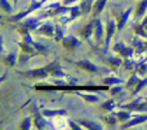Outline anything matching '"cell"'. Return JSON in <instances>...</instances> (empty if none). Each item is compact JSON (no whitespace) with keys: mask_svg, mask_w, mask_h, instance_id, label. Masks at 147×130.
<instances>
[{"mask_svg":"<svg viewBox=\"0 0 147 130\" xmlns=\"http://www.w3.org/2000/svg\"><path fill=\"white\" fill-rule=\"evenodd\" d=\"M78 94L80 95L81 97H83L85 100L88 101V102H97L98 100V97L95 96H92V95H83L82 93H78Z\"/></svg>","mask_w":147,"mask_h":130,"instance_id":"cell-23","label":"cell"},{"mask_svg":"<svg viewBox=\"0 0 147 130\" xmlns=\"http://www.w3.org/2000/svg\"><path fill=\"white\" fill-rule=\"evenodd\" d=\"M115 30V23L113 21L110 22V23L109 24L107 29V37H106V46H105V52H106L108 50V47L109 45V42H110L111 38L112 35H113V32H114Z\"/></svg>","mask_w":147,"mask_h":130,"instance_id":"cell-6","label":"cell"},{"mask_svg":"<svg viewBox=\"0 0 147 130\" xmlns=\"http://www.w3.org/2000/svg\"><path fill=\"white\" fill-rule=\"evenodd\" d=\"M46 1V0H42V2H43V1Z\"/></svg>","mask_w":147,"mask_h":130,"instance_id":"cell-39","label":"cell"},{"mask_svg":"<svg viewBox=\"0 0 147 130\" xmlns=\"http://www.w3.org/2000/svg\"><path fill=\"white\" fill-rule=\"evenodd\" d=\"M139 79H137L136 77H135V76H133V77L131 78V79L129 80V83H128V86H132V85H134L136 84V83L137 81H139Z\"/></svg>","mask_w":147,"mask_h":130,"instance_id":"cell-31","label":"cell"},{"mask_svg":"<svg viewBox=\"0 0 147 130\" xmlns=\"http://www.w3.org/2000/svg\"><path fill=\"white\" fill-rule=\"evenodd\" d=\"M106 0H98L93 6V14L97 15L103 10Z\"/></svg>","mask_w":147,"mask_h":130,"instance_id":"cell-10","label":"cell"},{"mask_svg":"<svg viewBox=\"0 0 147 130\" xmlns=\"http://www.w3.org/2000/svg\"><path fill=\"white\" fill-rule=\"evenodd\" d=\"M37 22L38 21L35 20H29L27 21H25L21 26L22 32L27 34V30H34L37 26Z\"/></svg>","mask_w":147,"mask_h":130,"instance_id":"cell-3","label":"cell"},{"mask_svg":"<svg viewBox=\"0 0 147 130\" xmlns=\"http://www.w3.org/2000/svg\"><path fill=\"white\" fill-rule=\"evenodd\" d=\"M40 4H41L40 3H37V2H35V1H33V3L32 4V6L30 7V9L27 10V12H23V13H20V14H17V15L14 16V17H11V20L13 22H16V21H17V20H20V19L23 18L24 16L27 15V14H28V13H30V12L33 11V10H34V9H36L37 8H38V7L40 6Z\"/></svg>","mask_w":147,"mask_h":130,"instance_id":"cell-4","label":"cell"},{"mask_svg":"<svg viewBox=\"0 0 147 130\" xmlns=\"http://www.w3.org/2000/svg\"><path fill=\"white\" fill-rule=\"evenodd\" d=\"M63 114H65L64 110H59V111L45 110V111H43V114H44L45 116H55V115Z\"/></svg>","mask_w":147,"mask_h":130,"instance_id":"cell-18","label":"cell"},{"mask_svg":"<svg viewBox=\"0 0 147 130\" xmlns=\"http://www.w3.org/2000/svg\"><path fill=\"white\" fill-rule=\"evenodd\" d=\"M75 1H76V0H65L64 3L65 4H70V3L73 2Z\"/></svg>","mask_w":147,"mask_h":130,"instance_id":"cell-36","label":"cell"},{"mask_svg":"<svg viewBox=\"0 0 147 130\" xmlns=\"http://www.w3.org/2000/svg\"><path fill=\"white\" fill-rule=\"evenodd\" d=\"M82 125L87 127L88 129L91 130H100L102 129V127L99 125L98 124L92 122H87V121H79Z\"/></svg>","mask_w":147,"mask_h":130,"instance_id":"cell-9","label":"cell"},{"mask_svg":"<svg viewBox=\"0 0 147 130\" xmlns=\"http://www.w3.org/2000/svg\"><path fill=\"white\" fill-rule=\"evenodd\" d=\"M2 50V37H0V52Z\"/></svg>","mask_w":147,"mask_h":130,"instance_id":"cell-35","label":"cell"},{"mask_svg":"<svg viewBox=\"0 0 147 130\" xmlns=\"http://www.w3.org/2000/svg\"><path fill=\"white\" fill-rule=\"evenodd\" d=\"M6 76H7V73H5V74H4V76H2V77L0 78V82H1V81H2L3 80H4V79H5V78H6Z\"/></svg>","mask_w":147,"mask_h":130,"instance_id":"cell-37","label":"cell"},{"mask_svg":"<svg viewBox=\"0 0 147 130\" xmlns=\"http://www.w3.org/2000/svg\"><path fill=\"white\" fill-rule=\"evenodd\" d=\"M95 28H96V37L98 40H100L103 35V28H102V24L99 20H97L95 23Z\"/></svg>","mask_w":147,"mask_h":130,"instance_id":"cell-13","label":"cell"},{"mask_svg":"<svg viewBox=\"0 0 147 130\" xmlns=\"http://www.w3.org/2000/svg\"><path fill=\"white\" fill-rule=\"evenodd\" d=\"M48 73V70H47V67H45V68L37 69V70H30V71L25 72V73H20V74L23 75V76H27V77L42 78L47 76Z\"/></svg>","mask_w":147,"mask_h":130,"instance_id":"cell-1","label":"cell"},{"mask_svg":"<svg viewBox=\"0 0 147 130\" xmlns=\"http://www.w3.org/2000/svg\"><path fill=\"white\" fill-rule=\"evenodd\" d=\"M70 126H71V127L73 128V129H80V128L78 126V125H76V124L74 123V122H71V121H70Z\"/></svg>","mask_w":147,"mask_h":130,"instance_id":"cell-33","label":"cell"},{"mask_svg":"<svg viewBox=\"0 0 147 130\" xmlns=\"http://www.w3.org/2000/svg\"><path fill=\"white\" fill-rule=\"evenodd\" d=\"M92 32H93V24L90 23L85 28L84 32H83V35H84V36L86 38H88L92 34Z\"/></svg>","mask_w":147,"mask_h":130,"instance_id":"cell-22","label":"cell"},{"mask_svg":"<svg viewBox=\"0 0 147 130\" xmlns=\"http://www.w3.org/2000/svg\"><path fill=\"white\" fill-rule=\"evenodd\" d=\"M117 116L121 121H124L130 117V115H129V114L126 113V112H120V113L118 114Z\"/></svg>","mask_w":147,"mask_h":130,"instance_id":"cell-28","label":"cell"},{"mask_svg":"<svg viewBox=\"0 0 147 130\" xmlns=\"http://www.w3.org/2000/svg\"><path fill=\"white\" fill-rule=\"evenodd\" d=\"M76 64L78 66H80V68H82L85 69V70H88V71L90 72H95L97 70V68H96L94 65L92 64L91 63L88 61V60L79 62V63H77Z\"/></svg>","mask_w":147,"mask_h":130,"instance_id":"cell-7","label":"cell"},{"mask_svg":"<svg viewBox=\"0 0 147 130\" xmlns=\"http://www.w3.org/2000/svg\"><path fill=\"white\" fill-rule=\"evenodd\" d=\"M15 58L16 56L14 53L12 54H10L9 56H7L5 59H4V63L7 66H14V63H15Z\"/></svg>","mask_w":147,"mask_h":130,"instance_id":"cell-15","label":"cell"},{"mask_svg":"<svg viewBox=\"0 0 147 130\" xmlns=\"http://www.w3.org/2000/svg\"><path fill=\"white\" fill-rule=\"evenodd\" d=\"M17 0H14V4H16V3H17Z\"/></svg>","mask_w":147,"mask_h":130,"instance_id":"cell-38","label":"cell"},{"mask_svg":"<svg viewBox=\"0 0 147 130\" xmlns=\"http://www.w3.org/2000/svg\"><path fill=\"white\" fill-rule=\"evenodd\" d=\"M110 63H111L112 65H113V66H120L121 63V59H118V58H111Z\"/></svg>","mask_w":147,"mask_h":130,"instance_id":"cell-30","label":"cell"},{"mask_svg":"<svg viewBox=\"0 0 147 130\" xmlns=\"http://www.w3.org/2000/svg\"><path fill=\"white\" fill-rule=\"evenodd\" d=\"M121 89V87H115V88H113V89L111 90V93H113V94H115V93H117V92L120 91Z\"/></svg>","mask_w":147,"mask_h":130,"instance_id":"cell-34","label":"cell"},{"mask_svg":"<svg viewBox=\"0 0 147 130\" xmlns=\"http://www.w3.org/2000/svg\"><path fill=\"white\" fill-rule=\"evenodd\" d=\"M30 43H32V44L34 46V47H36V49H37V50H38V52L40 53H41V54H43V55H45L46 53H47V49H46L45 47H44V46L41 45H39V44H36V43H34V42L32 40L31 42H30Z\"/></svg>","mask_w":147,"mask_h":130,"instance_id":"cell-21","label":"cell"},{"mask_svg":"<svg viewBox=\"0 0 147 130\" xmlns=\"http://www.w3.org/2000/svg\"><path fill=\"white\" fill-rule=\"evenodd\" d=\"M30 121L31 119L30 117L26 118L24 121H23L22 124V129H29L30 127Z\"/></svg>","mask_w":147,"mask_h":130,"instance_id":"cell-27","label":"cell"},{"mask_svg":"<svg viewBox=\"0 0 147 130\" xmlns=\"http://www.w3.org/2000/svg\"><path fill=\"white\" fill-rule=\"evenodd\" d=\"M114 50L116 51L119 52L123 57L130 56L133 53V50L131 48H130V47H126L122 43H119L118 44H116L114 47Z\"/></svg>","mask_w":147,"mask_h":130,"instance_id":"cell-2","label":"cell"},{"mask_svg":"<svg viewBox=\"0 0 147 130\" xmlns=\"http://www.w3.org/2000/svg\"><path fill=\"white\" fill-rule=\"evenodd\" d=\"M122 82L120 79H116V78H108L104 80V83L106 84H113V83H119Z\"/></svg>","mask_w":147,"mask_h":130,"instance_id":"cell-25","label":"cell"},{"mask_svg":"<svg viewBox=\"0 0 147 130\" xmlns=\"http://www.w3.org/2000/svg\"><path fill=\"white\" fill-rule=\"evenodd\" d=\"M0 7L7 12H10L11 11V6L9 5L8 2L6 0H0Z\"/></svg>","mask_w":147,"mask_h":130,"instance_id":"cell-20","label":"cell"},{"mask_svg":"<svg viewBox=\"0 0 147 130\" xmlns=\"http://www.w3.org/2000/svg\"><path fill=\"white\" fill-rule=\"evenodd\" d=\"M136 33H138V34H139L140 35H142V36H144V37H146V33H145V32L144 31V30H143V25H139V26H138L137 27H136Z\"/></svg>","mask_w":147,"mask_h":130,"instance_id":"cell-29","label":"cell"},{"mask_svg":"<svg viewBox=\"0 0 147 130\" xmlns=\"http://www.w3.org/2000/svg\"><path fill=\"white\" fill-rule=\"evenodd\" d=\"M146 0L142 1L139 5V8L137 10V16L138 17H142L144 14L145 11H146Z\"/></svg>","mask_w":147,"mask_h":130,"instance_id":"cell-16","label":"cell"},{"mask_svg":"<svg viewBox=\"0 0 147 130\" xmlns=\"http://www.w3.org/2000/svg\"><path fill=\"white\" fill-rule=\"evenodd\" d=\"M113 107H114V102L111 99L106 102V103H104L102 105V108H103L104 109H106V110H112L113 109Z\"/></svg>","mask_w":147,"mask_h":130,"instance_id":"cell-24","label":"cell"},{"mask_svg":"<svg viewBox=\"0 0 147 130\" xmlns=\"http://www.w3.org/2000/svg\"><path fill=\"white\" fill-rule=\"evenodd\" d=\"M131 8L129 9L126 11V12H125L124 14L122 15V17H121L119 24H118V29H119V30H121V29L124 26V24H126V21H127L128 20V17H129V14L131 13Z\"/></svg>","mask_w":147,"mask_h":130,"instance_id":"cell-12","label":"cell"},{"mask_svg":"<svg viewBox=\"0 0 147 130\" xmlns=\"http://www.w3.org/2000/svg\"><path fill=\"white\" fill-rule=\"evenodd\" d=\"M147 119L146 116H139V117L136 118V119H133L131 122H129V123L126 124V125L123 126V128H126V127H132L134 126V125H138V124L142 123V122H146Z\"/></svg>","mask_w":147,"mask_h":130,"instance_id":"cell-11","label":"cell"},{"mask_svg":"<svg viewBox=\"0 0 147 130\" xmlns=\"http://www.w3.org/2000/svg\"><path fill=\"white\" fill-rule=\"evenodd\" d=\"M35 123L37 125V127L39 128L40 129H42L46 125V122L40 115H36V118H35Z\"/></svg>","mask_w":147,"mask_h":130,"instance_id":"cell-17","label":"cell"},{"mask_svg":"<svg viewBox=\"0 0 147 130\" xmlns=\"http://www.w3.org/2000/svg\"><path fill=\"white\" fill-rule=\"evenodd\" d=\"M19 45L21 46L22 50H24V52H25V53H28V54H32V53L36 54V53H34V49L32 47H30V46H29L27 43H22V44H20V43H19Z\"/></svg>","mask_w":147,"mask_h":130,"instance_id":"cell-19","label":"cell"},{"mask_svg":"<svg viewBox=\"0 0 147 130\" xmlns=\"http://www.w3.org/2000/svg\"><path fill=\"white\" fill-rule=\"evenodd\" d=\"M80 42L75 37L70 36L63 40V45L66 48H74L79 45Z\"/></svg>","mask_w":147,"mask_h":130,"instance_id":"cell-5","label":"cell"},{"mask_svg":"<svg viewBox=\"0 0 147 130\" xmlns=\"http://www.w3.org/2000/svg\"><path fill=\"white\" fill-rule=\"evenodd\" d=\"M62 37H63V32H62L61 28L58 25H57L55 28V40L59 41Z\"/></svg>","mask_w":147,"mask_h":130,"instance_id":"cell-26","label":"cell"},{"mask_svg":"<svg viewBox=\"0 0 147 130\" xmlns=\"http://www.w3.org/2000/svg\"><path fill=\"white\" fill-rule=\"evenodd\" d=\"M93 0H84L82 2L80 7L83 9V12L85 13H88L90 9V6H91Z\"/></svg>","mask_w":147,"mask_h":130,"instance_id":"cell-14","label":"cell"},{"mask_svg":"<svg viewBox=\"0 0 147 130\" xmlns=\"http://www.w3.org/2000/svg\"><path fill=\"white\" fill-rule=\"evenodd\" d=\"M106 121H107L108 122H109V124H111V125H113V124H115L116 123V119H115L114 117H108L107 119H106Z\"/></svg>","mask_w":147,"mask_h":130,"instance_id":"cell-32","label":"cell"},{"mask_svg":"<svg viewBox=\"0 0 147 130\" xmlns=\"http://www.w3.org/2000/svg\"><path fill=\"white\" fill-rule=\"evenodd\" d=\"M39 32L47 36L53 35V27L50 24H45L39 29Z\"/></svg>","mask_w":147,"mask_h":130,"instance_id":"cell-8","label":"cell"}]
</instances>
